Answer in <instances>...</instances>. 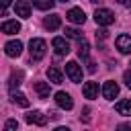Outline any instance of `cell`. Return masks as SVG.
Returning <instances> with one entry per match:
<instances>
[{"instance_id": "cell-1", "label": "cell", "mask_w": 131, "mask_h": 131, "mask_svg": "<svg viewBox=\"0 0 131 131\" xmlns=\"http://www.w3.org/2000/svg\"><path fill=\"white\" fill-rule=\"evenodd\" d=\"M29 53H31V59H35V61L43 59L47 53V43L43 39H31L29 41Z\"/></svg>"}, {"instance_id": "cell-2", "label": "cell", "mask_w": 131, "mask_h": 131, "mask_svg": "<svg viewBox=\"0 0 131 131\" xmlns=\"http://www.w3.org/2000/svg\"><path fill=\"white\" fill-rule=\"evenodd\" d=\"M94 20L100 27H108V25L115 23V12L108 10V8H96L94 10Z\"/></svg>"}, {"instance_id": "cell-3", "label": "cell", "mask_w": 131, "mask_h": 131, "mask_svg": "<svg viewBox=\"0 0 131 131\" xmlns=\"http://www.w3.org/2000/svg\"><path fill=\"white\" fill-rule=\"evenodd\" d=\"M66 74H68V78L72 80V82H82V68L76 63V61H68L66 63Z\"/></svg>"}, {"instance_id": "cell-4", "label": "cell", "mask_w": 131, "mask_h": 131, "mask_svg": "<svg viewBox=\"0 0 131 131\" xmlns=\"http://www.w3.org/2000/svg\"><path fill=\"white\" fill-rule=\"evenodd\" d=\"M25 121H27L29 125H39V127H43V125L47 123V117H45L41 111H29V113L25 115Z\"/></svg>"}, {"instance_id": "cell-5", "label": "cell", "mask_w": 131, "mask_h": 131, "mask_svg": "<svg viewBox=\"0 0 131 131\" xmlns=\"http://www.w3.org/2000/svg\"><path fill=\"white\" fill-rule=\"evenodd\" d=\"M51 47L55 49L57 55H68V53H70V43H68L66 37H55V39L51 41Z\"/></svg>"}, {"instance_id": "cell-6", "label": "cell", "mask_w": 131, "mask_h": 131, "mask_svg": "<svg viewBox=\"0 0 131 131\" xmlns=\"http://www.w3.org/2000/svg\"><path fill=\"white\" fill-rule=\"evenodd\" d=\"M4 53H6L8 57H18V55L23 53V43H20L18 39L8 41V43L4 45Z\"/></svg>"}, {"instance_id": "cell-7", "label": "cell", "mask_w": 131, "mask_h": 131, "mask_svg": "<svg viewBox=\"0 0 131 131\" xmlns=\"http://www.w3.org/2000/svg\"><path fill=\"white\" fill-rule=\"evenodd\" d=\"M117 94H119V84L113 82V80H106L104 86H102V96H104L106 100H115Z\"/></svg>"}, {"instance_id": "cell-8", "label": "cell", "mask_w": 131, "mask_h": 131, "mask_svg": "<svg viewBox=\"0 0 131 131\" xmlns=\"http://www.w3.org/2000/svg\"><path fill=\"white\" fill-rule=\"evenodd\" d=\"M66 18L70 23H74V25H84L86 23V14H84L82 8H70L68 14H66Z\"/></svg>"}, {"instance_id": "cell-9", "label": "cell", "mask_w": 131, "mask_h": 131, "mask_svg": "<svg viewBox=\"0 0 131 131\" xmlns=\"http://www.w3.org/2000/svg\"><path fill=\"white\" fill-rule=\"evenodd\" d=\"M55 102H57V106H59V108H66V111H70V108L74 106V100H72V96H70L68 92H63V90L55 92Z\"/></svg>"}, {"instance_id": "cell-10", "label": "cell", "mask_w": 131, "mask_h": 131, "mask_svg": "<svg viewBox=\"0 0 131 131\" xmlns=\"http://www.w3.org/2000/svg\"><path fill=\"white\" fill-rule=\"evenodd\" d=\"M115 45L121 53H131V35H119L115 39Z\"/></svg>"}, {"instance_id": "cell-11", "label": "cell", "mask_w": 131, "mask_h": 131, "mask_svg": "<svg viewBox=\"0 0 131 131\" xmlns=\"http://www.w3.org/2000/svg\"><path fill=\"white\" fill-rule=\"evenodd\" d=\"M14 12H16V16H20V18H29V16H31V4H29L27 0H16Z\"/></svg>"}, {"instance_id": "cell-12", "label": "cell", "mask_w": 131, "mask_h": 131, "mask_svg": "<svg viewBox=\"0 0 131 131\" xmlns=\"http://www.w3.org/2000/svg\"><path fill=\"white\" fill-rule=\"evenodd\" d=\"M82 94H84V98L94 100V98L98 96V84H96V82H84V86H82Z\"/></svg>"}, {"instance_id": "cell-13", "label": "cell", "mask_w": 131, "mask_h": 131, "mask_svg": "<svg viewBox=\"0 0 131 131\" xmlns=\"http://www.w3.org/2000/svg\"><path fill=\"white\" fill-rule=\"evenodd\" d=\"M0 31H2L4 35H16V33L20 31V23H18V20H4V23L0 25Z\"/></svg>"}, {"instance_id": "cell-14", "label": "cell", "mask_w": 131, "mask_h": 131, "mask_svg": "<svg viewBox=\"0 0 131 131\" xmlns=\"http://www.w3.org/2000/svg\"><path fill=\"white\" fill-rule=\"evenodd\" d=\"M59 25H61V16H59V14L45 16V20H43V27H45L47 31H55V29H59Z\"/></svg>"}, {"instance_id": "cell-15", "label": "cell", "mask_w": 131, "mask_h": 131, "mask_svg": "<svg viewBox=\"0 0 131 131\" xmlns=\"http://www.w3.org/2000/svg\"><path fill=\"white\" fill-rule=\"evenodd\" d=\"M115 108H117L119 115H123V117H131V98H123V100H119V102L115 104Z\"/></svg>"}, {"instance_id": "cell-16", "label": "cell", "mask_w": 131, "mask_h": 131, "mask_svg": "<svg viewBox=\"0 0 131 131\" xmlns=\"http://www.w3.org/2000/svg\"><path fill=\"white\" fill-rule=\"evenodd\" d=\"M10 100L14 102V104H18V106H23V108H27L29 106V98L23 94V92H16V90H10Z\"/></svg>"}, {"instance_id": "cell-17", "label": "cell", "mask_w": 131, "mask_h": 131, "mask_svg": "<svg viewBox=\"0 0 131 131\" xmlns=\"http://www.w3.org/2000/svg\"><path fill=\"white\" fill-rule=\"evenodd\" d=\"M47 78H49V82H53V84H61V82H63V74H61L57 68H47Z\"/></svg>"}, {"instance_id": "cell-18", "label": "cell", "mask_w": 131, "mask_h": 131, "mask_svg": "<svg viewBox=\"0 0 131 131\" xmlns=\"http://www.w3.org/2000/svg\"><path fill=\"white\" fill-rule=\"evenodd\" d=\"M35 92L39 94V98H47L49 96V82H35Z\"/></svg>"}, {"instance_id": "cell-19", "label": "cell", "mask_w": 131, "mask_h": 131, "mask_svg": "<svg viewBox=\"0 0 131 131\" xmlns=\"http://www.w3.org/2000/svg\"><path fill=\"white\" fill-rule=\"evenodd\" d=\"M33 4L39 10H51L55 6V0H33Z\"/></svg>"}, {"instance_id": "cell-20", "label": "cell", "mask_w": 131, "mask_h": 131, "mask_svg": "<svg viewBox=\"0 0 131 131\" xmlns=\"http://www.w3.org/2000/svg\"><path fill=\"white\" fill-rule=\"evenodd\" d=\"M88 49H90L88 41L80 39V45H78V57H80V59H88Z\"/></svg>"}, {"instance_id": "cell-21", "label": "cell", "mask_w": 131, "mask_h": 131, "mask_svg": "<svg viewBox=\"0 0 131 131\" xmlns=\"http://www.w3.org/2000/svg\"><path fill=\"white\" fill-rule=\"evenodd\" d=\"M20 80H23V72H18V74H12V76H10V80H8V88H10V90L18 88V86H20Z\"/></svg>"}, {"instance_id": "cell-22", "label": "cell", "mask_w": 131, "mask_h": 131, "mask_svg": "<svg viewBox=\"0 0 131 131\" xmlns=\"http://www.w3.org/2000/svg\"><path fill=\"white\" fill-rule=\"evenodd\" d=\"M63 33H66V37H72V39H82V33H80L78 29H66Z\"/></svg>"}, {"instance_id": "cell-23", "label": "cell", "mask_w": 131, "mask_h": 131, "mask_svg": "<svg viewBox=\"0 0 131 131\" xmlns=\"http://www.w3.org/2000/svg\"><path fill=\"white\" fill-rule=\"evenodd\" d=\"M4 127H6V129H18V121H14V119H8V121L4 123Z\"/></svg>"}, {"instance_id": "cell-24", "label": "cell", "mask_w": 131, "mask_h": 131, "mask_svg": "<svg viewBox=\"0 0 131 131\" xmlns=\"http://www.w3.org/2000/svg\"><path fill=\"white\" fill-rule=\"evenodd\" d=\"M123 82H125L127 88H131V70H127V72L123 74Z\"/></svg>"}, {"instance_id": "cell-25", "label": "cell", "mask_w": 131, "mask_h": 131, "mask_svg": "<svg viewBox=\"0 0 131 131\" xmlns=\"http://www.w3.org/2000/svg\"><path fill=\"white\" fill-rule=\"evenodd\" d=\"M106 37H108V33H106L104 29H98V31H96V39H106Z\"/></svg>"}, {"instance_id": "cell-26", "label": "cell", "mask_w": 131, "mask_h": 131, "mask_svg": "<svg viewBox=\"0 0 131 131\" xmlns=\"http://www.w3.org/2000/svg\"><path fill=\"white\" fill-rule=\"evenodd\" d=\"M10 2H12V0H0V10H6V8L10 6Z\"/></svg>"}, {"instance_id": "cell-27", "label": "cell", "mask_w": 131, "mask_h": 131, "mask_svg": "<svg viewBox=\"0 0 131 131\" xmlns=\"http://www.w3.org/2000/svg\"><path fill=\"white\" fill-rule=\"evenodd\" d=\"M88 72H96V66L92 61H88Z\"/></svg>"}, {"instance_id": "cell-28", "label": "cell", "mask_w": 131, "mask_h": 131, "mask_svg": "<svg viewBox=\"0 0 131 131\" xmlns=\"http://www.w3.org/2000/svg\"><path fill=\"white\" fill-rule=\"evenodd\" d=\"M117 2H121L123 6H129V4H131V0H117Z\"/></svg>"}, {"instance_id": "cell-29", "label": "cell", "mask_w": 131, "mask_h": 131, "mask_svg": "<svg viewBox=\"0 0 131 131\" xmlns=\"http://www.w3.org/2000/svg\"><path fill=\"white\" fill-rule=\"evenodd\" d=\"M59 2H70V0H59Z\"/></svg>"}]
</instances>
